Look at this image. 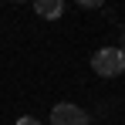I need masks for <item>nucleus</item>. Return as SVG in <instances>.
<instances>
[{"label": "nucleus", "mask_w": 125, "mask_h": 125, "mask_svg": "<svg viewBox=\"0 0 125 125\" xmlns=\"http://www.w3.org/2000/svg\"><path fill=\"white\" fill-rule=\"evenodd\" d=\"M91 71L98 78H118L125 71V54L118 47H98L91 54Z\"/></svg>", "instance_id": "1"}, {"label": "nucleus", "mask_w": 125, "mask_h": 125, "mask_svg": "<svg viewBox=\"0 0 125 125\" xmlns=\"http://www.w3.org/2000/svg\"><path fill=\"white\" fill-rule=\"evenodd\" d=\"M88 122H91L88 112L71 105V102H58L51 108V125H88Z\"/></svg>", "instance_id": "2"}, {"label": "nucleus", "mask_w": 125, "mask_h": 125, "mask_svg": "<svg viewBox=\"0 0 125 125\" xmlns=\"http://www.w3.org/2000/svg\"><path fill=\"white\" fill-rule=\"evenodd\" d=\"M34 14L54 21V17H61V14H64V0H34Z\"/></svg>", "instance_id": "3"}, {"label": "nucleus", "mask_w": 125, "mask_h": 125, "mask_svg": "<svg viewBox=\"0 0 125 125\" xmlns=\"http://www.w3.org/2000/svg\"><path fill=\"white\" fill-rule=\"evenodd\" d=\"M78 7H81V10H98L102 3H98V0H78Z\"/></svg>", "instance_id": "4"}, {"label": "nucleus", "mask_w": 125, "mask_h": 125, "mask_svg": "<svg viewBox=\"0 0 125 125\" xmlns=\"http://www.w3.org/2000/svg\"><path fill=\"white\" fill-rule=\"evenodd\" d=\"M17 125H41L37 118H31V115H24V118H17Z\"/></svg>", "instance_id": "5"}, {"label": "nucleus", "mask_w": 125, "mask_h": 125, "mask_svg": "<svg viewBox=\"0 0 125 125\" xmlns=\"http://www.w3.org/2000/svg\"><path fill=\"white\" fill-rule=\"evenodd\" d=\"M118 51L125 54V27H122V44H118Z\"/></svg>", "instance_id": "6"}]
</instances>
